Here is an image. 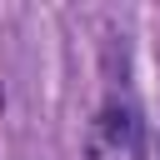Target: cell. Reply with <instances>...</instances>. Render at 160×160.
I'll use <instances>...</instances> for the list:
<instances>
[{
  "mask_svg": "<svg viewBox=\"0 0 160 160\" xmlns=\"http://www.w3.org/2000/svg\"><path fill=\"white\" fill-rule=\"evenodd\" d=\"M105 130H110L115 145H130V140H135V120H130V110H105Z\"/></svg>",
  "mask_w": 160,
  "mask_h": 160,
  "instance_id": "cell-1",
  "label": "cell"
}]
</instances>
